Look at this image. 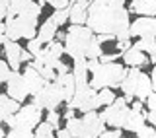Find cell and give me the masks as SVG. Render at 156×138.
Returning <instances> with one entry per match:
<instances>
[{
  "label": "cell",
  "mask_w": 156,
  "mask_h": 138,
  "mask_svg": "<svg viewBox=\"0 0 156 138\" xmlns=\"http://www.w3.org/2000/svg\"><path fill=\"white\" fill-rule=\"evenodd\" d=\"M115 45H117V49H119V53H125L127 49L133 47V43H131V39H127V41H115Z\"/></svg>",
  "instance_id": "obj_41"
},
{
  "label": "cell",
  "mask_w": 156,
  "mask_h": 138,
  "mask_svg": "<svg viewBox=\"0 0 156 138\" xmlns=\"http://www.w3.org/2000/svg\"><path fill=\"white\" fill-rule=\"evenodd\" d=\"M98 97H100L101 107L111 105V103H113V101L117 99V95L113 93V90H111V88H104V90H100V91H98Z\"/></svg>",
  "instance_id": "obj_29"
},
{
  "label": "cell",
  "mask_w": 156,
  "mask_h": 138,
  "mask_svg": "<svg viewBox=\"0 0 156 138\" xmlns=\"http://www.w3.org/2000/svg\"><path fill=\"white\" fill-rule=\"evenodd\" d=\"M74 111H76V109H72V107H66V111H65V115H62V119L68 121V119H72V117H76Z\"/></svg>",
  "instance_id": "obj_46"
},
{
  "label": "cell",
  "mask_w": 156,
  "mask_h": 138,
  "mask_svg": "<svg viewBox=\"0 0 156 138\" xmlns=\"http://www.w3.org/2000/svg\"><path fill=\"white\" fill-rule=\"evenodd\" d=\"M33 138H57V130L47 121H41L37 125V129L33 130Z\"/></svg>",
  "instance_id": "obj_24"
},
{
  "label": "cell",
  "mask_w": 156,
  "mask_h": 138,
  "mask_svg": "<svg viewBox=\"0 0 156 138\" xmlns=\"http://www.w3.org/2000/svg\"><path fill=\"white\" fill-rule=\"evenodd\" d=\"M129 113H131V107L125 101V97H117L111 105H105V109L101 111V117H104L105 125L113 126V129H123Z\"/></svg>",
  "instance_id": "obj_6"
},
{
  "label": "cell",
  "mask_w": 156,
  "mask_h": 138,
  "mask_svg": "<svg viewBox=\"0 0 156 138\" xmlns=\"http://www.w3.org/2000/svg\"><path fill=\"white\" fill-rule=\"evenodd\" d=\"M101 55H104V49H101V43L96 39V35H94V39L90 41V45H88V49H86V58H100Z\"/></svg>",
  "instance_id": "obj_27"
},
{
  "label": "cell",
  "mask_w": 156,
  "mask_h": 138,
  "mask_svg": "<svg viewBox=\"0 0 156 138\" xmlns=\"http://www.w3.org/2000/svg\"><path fill=\"white\" fill-rule=\"evenodd\" d=\"M152 91H154V88H152V80H150V76H148V74H144V72H140L139 84H136V90H135V97L139 101L144 103Z\"/></svg>",
  "instance_id": "obj_20"
},
{
  "label": "cell",
  "mask_w": 156,
  "mask_h": 138,
  "mask_svg": "<svg viewBox=\"0 0 156 138\" xmlns=\"http://www.w3.org/2000/svg\"><path fill=\"white\" fill-rule=\"evenodd\" d=\"M131 109H133V111H143V101H139V99H136V101L133 103V105H131Z\"/></svg>",
  "instance_id": "obj_47"
},
{
  "label": "cell",
  "mask_w": 156,
  "mask_h": 138,
  "mask_svg": "<svg viewBox=\"0 0 156 138\" xmlns=\"http://www.w3.org/2000/svg\"><path fill=\"white\" fill-rule=\"evenodd\" d=\"M136 136H139V138H156V129L150 126V125H144L143 129L136 132Z\"/></svg>",
  "instance_id": "obj_35"
},
{
  "label": "cell",
  "mask_w": 156,
  "mask_h": 138,
  "mask_svg": "<svg viewBox=\"0 0 156 138\" xmlns=\"http://www.w3.org/2000/svg\"><path fill=\"white\" fill-rule=\"evenodd\" d=\"M31 138H33V136H31Z\"/></svg>",
  "instance_id": "obj_55"
},
{
  "label": "cell",
  "mask_w": 156,
  "mask_h": 138,
  "mask_svg": "<svg viewBox=\"0 0 156 138\" xmlns=\"http://www.w3.org/2000/svg\"><path fill=\"white\" fill-rule=\"evenodd\" d=\"M72 74H74V80H76V86H86L90 84V78H88V58L82 57V58H74V66H72Z\"/></svg>",
  "instance_id": "obj_19"
},
{
  "label": "cell",
  "mask_w": 156,
  "mask_h": 138,
  "mask_svg": "<svg viewBox=\"0 0 156 138\" xmlns=\"http://www.w3.org/2000/svg\"><path fill=\"white\" fill-rule=\"evenodd\" d=\"M57 33H58L57 22L53 18H47L45 22L39 26V29H37V39L43 43V45H47V43L53 41V39H57Z\"/></svg>",
  "instance_id": "obj_17"
},
{
  "label": "cell",
  "mask_w": 156,
  "mask_h": 138,
  "mask_svg": "<svg viewBox=\"0 0 156 138\" xmlns=\"http://www.w3.org/2000/svg\"><path fill=\"white\" fill-rule=\"evenodd\" d=\"M6 41H10L8 35H6V33H0V47H4V45H6Z\"/></svg>",
  "instance_id": "obj_49"
},
{
  "label": "cell",
  "mask_w": 156,
  "mask_h": 138,
  "mask_svg": "<svg viewBox=\"0 0 156 138\" xmlns=\"http://www.w3.org/2000/svg\"><path fill=\"white\" fill-rule=\"evenodd\" d=\"M129 10L125 6H105L100 2H92L88 8V22L86 26L96 33H113L117 35V41L131 39V19Z\"/></svg>",
  "instance_id": "obj_1"
},
{
  "label": "cell",
  "mask_w": 156,
  "mask_h": 138,
  "mask_svg": "<svg viewBox=\"0 0 156 138\" xmlns=\"http://www.w3.org/2000/svg\"><path fill=\"white\" fill-rule=\"evenodd\" d=\"M121 58H123V62H125V66H136V68H140V66H146L148 64V57H146V53H143L140 49H136V47H131V49H127L125 53H121Z\"/></svg>",
  "instance_id": "obj_15"
},
{
  "label": "cell",
  "mask_w": 156,
  "mask_h": 138,
  "mask_svg": "<svg viewBox=\"0 0 156 138\" xmlns=\"http://www.w3.org/2000/svg\"><path fill=\"white\" fill-rule=\"evenodd\" d=\"M41 117H43V109H41V107H37L35 103L23 105L22 109L16 113V119H18V125L16 126H26V129L35 130L37 125L41 122Z\"/></svg>",
  "instance_id": "obj_9"
},
{
  "label": "cell",
  "mask_w": 156,
  "mask_h": 138,
  "mask_svg": "<svg viewBox=\"0 0 156 138\" xmlns=\"http://www.w3.org/2000/svg\"><path fill=\"white\" fill-rule=\"evenodd\" d=\"M144 125H146V113H143V111H133V109H131V113H129V117H127L123 129L136 134V132L143 129Z\"/></svg>",
  "instance_id": "obj_21"
},
{
  "label": "cell",
  "mask_w": 156,
  "mask_h": 138,
  "mask_svg": "<svg viewBox=\"0 0 156 138\" xmlns=\"http://www.w3.org/2000/svg\"><path fill=\"white\" fill-rule=\"evenodd\" d=\"M80 119H82V138H100L105 132V121L101 113L88 111Z\"/></svg>",
  "instance_id": "obj_7"
},
{
  "label": "cell",
  "mask_w": 156,
  "mask_h": 138,
  "mask_svg": "<svg viewBox=\"0 0 156 138\" xmlns=\"http://www.w3.org/2000/svg\"><path fill=\"white\" fill-rule=\"evenodd\" d=\"M88 2H94V0H88Z\"/></svg>",
  "instance_id": "obj_53"
},
{
  "label": "cell",
  "mask_w": 156,
  "mask_h": 138,
  "mask_svg": "<svg viewBox=\"0 0 156 138\" xmlns=\"http://www.w3.org/2000/svg\"><path fill=\"white\" fill-rule=\"evenodd\" d=\"M131 37H156V18L154 16H140L129 26Z\"/></svg>",
  "instance_id": "obj_10"
},
{
  "label": "cell",
  "mask_w": 156,
  "mask_h": 138,
  "mask_svg": "<svg viewBox=\"0 0 156 138\" xmlns=\"http://www.w3.org/2000/svg\"><path fill=\"white\" fill-rule=\"evenodd\" d=\"M117 58H121V53H111V55H101L100 57V62H115Z\"/></svg>",
  "instance_id": "obj_39"
},
{
  "label": "cell",
  "mask_w": 156,
  "mask_h": 138,
  "mask_svg": "<svg viewBox=\"0 0 156 138\" xmlns=\"http://www.w3.org/2000/svg\"><path fill=\"white\" fill-rule=\"evenodd\" d=\"M150 62H154V66H156V55H152V57H150Z\"/></svg>",
  "instance_id": "obj_52"
},
{
  "label": "cell",
  "mask_w": 156,
  "mask_h": 138,
  "mask_svg": "<svg viewBox=\"0 0 156 138\" xmlns=\"http://www.w3.org/2000/svg\"><path fill=\"white\" fill-rule=\"evenodd\" d=\"M57 138H74V136H72L70 130L65 126V129H58V130H57Z\"/></svg>",
  "instance_id": "obj_44"
},
{
  "label": "cell",
  "mask_w": 156,
  "mask_h": 138,
  "mask_svg": "<svg viewBox=\"0 0 156 138\" xmlns=\"http://www.w3.org/2000/svg\"><path fill=\"white\" fill-rule=\"evenodd\" d=\"M100 4H105V6H125V0H96Z\"/></svg>",
  "instance_id": "obj_42"
},
{
  "label": "cell",
  "mask_w": 156,
  "mask_h": 138,
  "mask_svg": "<svg viewBox=\"0 0 156 138\" xmlns=\"http://www.w3.org/2000/svg\"><path fill=\"white\" fill-rule=\"evenodd\" d=\"M55 82L58 84V88H61V91H62V99L68 103V101L72 99V95H74V91H76V80H74V74H72V72L58 74Z\"/></svg>",
  "instance_id": "obj_16"
},
{
  "label": "cell",
  "mask_w": 156,
  "mask_h": 138,
  "mask_svg": "<svg viewBox=\"0 0 156 138\" xmlns=\"http://www.w3.org/2000/svg\"><path fill=\"white\" fill-rule=\"evenodd\" d=\"M20 109H22V107H20V101L12 99L8 93L0 95V119H8L10 115L18 113Z\"/></svg>",
  "instance_id": "obj_22"
},
{
  "label": "cell",
  "mask_w": 156,
  "mask_h": 138,
  "mask_svg": "<svg viewBox=\"0 0 156 138\" xmlns=\"http://www.w3.org/2000/svg\"><path fill=\"white\" fill-rule=\"evenodd\" d=\"M136 138H139V136H136Z\"/></svg>",
  "instance_id": "obj_54"
},
{
  "label": "cell",
  "mask_w": 156,
  "mask_h": 138,
  "mask_svg": "<svg viewBox=\"0 0 156 138\" xmlns=\"http://www.w3.org/2000/svg\"><path fill=\"white\" fill-rule=\"evenodd\" d=\"M41 10L43 6L35 0H10L8 16H23V18L37 19L41 16Z\"/></svg>",
  "instance_id": "obj_8"
},
{
  "label": "cell",
  "mask_w": 156,
  "mask_h": 138,
  "mask_svg": "<svg viewBox=\"0 0 156 138\" xmlns=\"http://www.w3.org/2000/svg\"><path fill=\"white\" fill-rule=\"evenodd\" d=\"M2 122H4V119H0V138L6 136V132H4V129H2Z\"/></svg>",
  "instance_id": "obj_50"
},
{
  "label": "cell",
  "mask_w": 156,
  "mask_h": 138,
  "mask_svg": "<svg viewBox=\"0 0 156 138\" xmlns=\"http://www.w3.org/2000/svg\"><path fill=\"white\" fill-rule=\"evenodd\" d=\"M94 35L96 33L88 26H70L65 37V55H68L72 60L86 57V49Z\"/></svg>",
  "instance_id": "obj_3"
},
{
  "label": "cell",
  "mask_w": 156,
  "mask_h": 138,
  "mask_svg": "<svg viewBox=\"0 0 156 138\" xmlns=\"http://www.w3.org/2000/svg\"><path fill=\"white\" fill-rule=\"evenodd\" d=\"M51 18L57 22V26H58V27L65 26V23L68 22V18H70V6H66V8H62V10H55Z\"/></svg>",
  "instance_id": "obj_31"
},
{
  "label": "cell",
  "mask_w": 156,
  "mask_h": 138,
  "mask_svg": "<svg viewBox=\"0 0 156 138\" xmlns=\"http://www.w3.org/2000/svg\"><path fill=\"white\" fill-rule=\"evenodd\" d=\"M139 78H140V68H136V66L127 68V74H125L123 82L119 86L127 103H131L135 99V90H136V84H139Z\"/></svg>",
  "instance_id": "obj_12"
},
{
  "label": "cell",
  "mask_w": 156,
  "mask_h": 138,
  "mask_svg": "<svg viewBox=\"0 0 156 138\" xmlns=\"http://www.w3.org/2000/svg\"><path fill=\"white\" fill-rule=\"evenodd\" d=\"M6 26V35L12 41H20V39H35L37 37V19L33 18H23V16H6L4 19Z\"/></svg>",
  "instance_id": "obj_4"
},
{
  "label": "cell",
  "mask_w": 156,
  "mask_h": 138,
  "mask_svg": "<svg viewBox=\"0 0 156 138\" xmlns=\"http://www.w3.org/2000/svg\"><path fill=\"white\" fill-rule=\"evenodd\" d=\"M129 12L136 16H156V0H131Z\"/></svg>",
  "instance_id": "obj_18"
},
{
  "label": "cell",
  "mask_w": 156,
  "mask_h": 138,
  "mask_svg": "<svg viewBox=\"0 0 156 138\" xmlns=\"http://www.w3.org/2000/svg\"><path fill=\"white\" fill-rule=\"evenodd\" d=\"M33 130L26 129V126H16V129H10V132H6L4 138H31Z\"/></svg>",
  "instance_id": "obj_30"
},
{
  "label": "cell",
  "mask_w": 156,
  "mask_h": 138,
  "mask_svg": "<svg viewBox=\"0 0 156 138\" xmlns=\"http://www.w3.org/2000/svg\"><path fill=\"white\" fill-rule=\"evenodd\" d=\"M22 51L23 47H20L18 41H6V45H4V53H6V62L10 64L14 72H20V64H22Z\"/></svg>",
  "instance_id": "obj_14"
},
{
  "label": "cell",
  "mask_w": 156,
  "mask_h": 138,
  "mask_svg": "<svg viewBox=\"0 0 156 138\" xmlns=\"http://www.w3.org/2000/svg\"><path fill=\"white\" fill-rule=\"evenodd\" d=\"M96 39L100 43H107V41H117V35H113V33H98Z\"/></svg>",
  "instance_id": "obj_38"
},
{
  "label": "cell",
  "mask_w": 156,
  "mask_h": 138,
  "mask_svg": "<svg viewBox=\"0 0 156 138\" xmlns=\"http://www.w3.org/2000/svg\"><path fill=\"white\" fill-rule=\"evenodd\" d=\"M26 49H27L29 53H31L33 57H37L39 53H41V49H43V43L39 41L37 37H35V39H29V41H27V45H26Z\"/></svg>",
  "instance_id": "obj_33"
},
{
  "label": "cell",
  "mask_w": 156,
  "mask_h": 138,
  "mask_svg": "<svg viewBox=\"0 0 156 138\" xmlns=\"http://www.w3.org/2000/svg\"><path fill=\"white\" fill-rule=\"evenodd\" d=\"M125 74H127V68L123 64H119V62H101V64L92 72L90 86L98 91L104 90V88L115 90V88L121 86Z\"/></svg>",
  "instance_id": "obj_2"
},
{
  "label": "cell",
  "mask_w": 156,
  "mask_h": 138,
  "mask_svg": "<svg viewBox=\"0 0 156 138\" xmlns=\"http://www.w3.org/2000/svg\"><path fill=\"white\" fill-rule=\"evenodd\" d=\"M49 125L53 126L55 130H58L61 129V115L57 113V109H53V111H47V119H45Z\"/></svg>",
  "instance_id": "obj_32"
},
{
  "label": "cell",
  "mask_w": 156,
  "mask_h": 138,
  "mask_svg": "<svg viewBox=\"0 0 156 138\" xmlns=\"http://www.w3.org/2000/svg\"><path fill=\"white\" fill-rule=\"evenodd\" d=\"M22 74H23V82H26V86H27L29 95H35V93L47 84V80L41 76V72H39L37 68H33L31 64H27L26 70H23Z\"/></svg>",
  "instance_id": "obj_13"
},
{
  "label": "cell",
  "mask_w": 156,
  "mask_h": 138,
  "mask_svg": "<svg viewBox=\"0 0 156 138\" xmlns=\"http://www.w3.org/2000/svg\"><path fill=\"white\" fill-rule=\"evenodd\" d=\"M100 138H121V129H105V132Z\"/></svg>",
  "instance_id": "obj_40"
},
{
  "label": "cell",
  "mask_w": 156,
  "mask_h": 138,
  "mask_svg": "<svg viewBox=\"0 0 156 138\" xmlns=\"http://www.w3.org/2000/svg\"><path fill=\"white\" fill-rule=\"evenodd\" d=\"M8 10H10V0H0V22L6 19Z\"/></svg>",
  "instance_id": "obj_37"
},
{
  "label": "cell",
  "mask_w": 156,
  "mask_h": 138,
  "mask_svg": "<svg viewBox=\"0 0 156 138\" xmlns=\"http://www.w3.org/2000/svg\"><path fill=\"white\" fill-rule=\"evenodd\" d=\"M66 129L70 130V134L74 138H82V119H78V117H72V119L66 121Z\"/></svg>",
  "instance_id": "obj_28"
},
{
  "label": "cell",
  "mask_w": 156,
  "mask_h": 138,
  "mask_svg": "<svg viewBox=\"0 0 156 138\" xmlns=\"http://www.w3.org/2000/svg\"><path fill=\"white\" fill-rule=\"evenodd\" d=\"M10 74H12V68H10V64L6 60H0V84L8 82Z\"/></svg>",
  "instance_id": "obj_34"
},
{
  "label": "cell",
  "mask_w": 156,
  "mask_h": 138,
  "mask_svg": "<svg viewBox=\"0 0 156 138\" xmlns=\"http://www.w3.org/2000/svg\"><path fill=\"white\" fill-rule=\"evenodd\" d=\"M68 22L72 23V26H86L88 22V10L78 6V4H70V18H68Z\"/></svg>",
  "instance_id": "obj_23"
},
{
  "label": "cell",
  "mask_w": 156,
  "mask_h": 138,
  "mask_svg": "<svg viewBox=\"0 0 156 138\" xmlns=\"http://www.w3.org/2000/svg\"><path fill=\"white\" fill-rule=\"evenodd\" d=\"M150 80H152V88H154V91H156V66L152 68V74H150Z\"/></svg>",
  "instance_id": "obj_48"
},
{
  "label": "cell",
  "mask_w": 156,
  "mask_h": 138,
  "mask_svg": "<svg viewBox=\"0 0 156 138\" xmlns=\"http://www.w3.org/2000/svg\"><path fill=\"white\" fill-rule=\"evenodd\" d=\"M33 60V55L27 51V49H23L22 51V62H31Z\"/></svg>",
  "instance_id": "obj_45"
},
{
  "label": "cell",
  "mask_w": 156,
  "mask_h": 138,
  "mask_svg": "<svg viewBox=\"0 0 156 138\" xmlns=\"http://www.w3.org/2000/svg\"><path fill=\"white\" fill-rule=\"evenodd\" d=\"M49 6H53L55 10H62L66 6H70V0H45Z\"/></svg>",
  "instance_id": "obj_36"
},
{
  "label": "cell",
  "mask_w": 156,
  "mask_h": 138,
  "mask_svg": "<svg viewBox=\"0 0 156 138\" xmlns=\"http://www.w3.org/2000/svg\"><path fill=\"white\" fill-rule=\"evenodd\" d=\"M6 93L12 97V99H16L20 103L29 95L27 86H26V82H23V74L12 70V74H10V78H8V82H6Z\"/></svg>",
  "instance_id": "obj_11"
},
{
  "label": "cell",
  "mask_w": 156,
  "mask_h": 138,
  "mask_svg": "<svg viewBox=\"0 0 156 138\" xmlns=\"http://www.w3.org/2000/svg\"><path fill=\"white\" fill-rule=\"evenodd\" d=\"M62 101L65 99H62V91H61V88H58V84L57 82H47L45 86L33 95L31 103H35V105L41 107V109L53 111V109H57Z\"/></svg>",
  "instance_id": "obj_5"
},
{
  "label": "cell",
  "mask_w": 156,
  "mask_h": 138,
  "mask_svg": "<svg viewBox=\"0 0 156 138\" xmlns=\"http://www.w3.org/2000/svg\"><path fill=\"white\" fill-rule=\"evenodd\" d=\"M0 33H6V26H4L2 22H0Z\"/></svg>",
  "instance_id": "obj_51"
},
{
  "label": "cell",
  "mask_w": 156,
  "mask_h": 138,
  "mask_svg": "<svg viewBox=\"0 0 156 138\" xmlns=\"http://www.w3.org/2000/svg\"><path fill=\"white\" fill-rule=\"evenodd\" d=\"M100 64H101L100 58H88V70H90V72H94Z\"/></svg>",
  "instance_id": "obj_43"
},
{
  "label": "cell",
  "mask_w": 156,
  "mask_h": 138,
  "mask_svg": "<svg viewBox=\"0 0 156 138\" xmlns=\"http://www.w3.org/2000/svg\"><path fill=\"white\" fill-rule=\"evenodd\" d=\"M133 47L140 49L143 53L152 57V55H156V37H143V39H139Z\"/></svg>",
  "instance_id": "obj_25"
},
{
  "label": "cell",
  "mask_w": 156,
  "mask_h": 138,
  "mask_svg": "<svg viewBox=\"0 0 156 138\" xmlns=\"http://www.w3.org/2000/svg\"><path fill=\"white\" fill-rule=\"evenodd\" d=\"M146 121L150 122V125L156 129V93L152 91L148 95V99H146Z\"/></svg>",
  "instance_id": "obj_26"
}]
</instances>
